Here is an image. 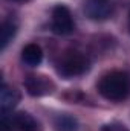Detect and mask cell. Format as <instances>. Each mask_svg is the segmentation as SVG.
<instances>
[{"label": "cell", "mask_w": 130, "mask_h": 131, "mask_svg": "<svg viewBox=\"0 0 130 131\" xmlns=\"http://www.w3.org/2000/svg\"><path fill=\"white\" fill-rule=\"evenodd\" d=\"M130 79L124 72H110L98 82V92L107 101H123L129 95Z\"/></svg>", "instance_id": "cell-1"}, {"label": "cell", "mask_w": 130, "mask_h": 131, "mask_svg": "<svg viewBox=\"0 0 130 131\" xmlns=\"http://www.w3.org/2000/svg\"><path fill=\"white\" fill-rule=\"evenodd\" d=\"M89 69V60L80 52H69L58 63V73L64 78L83 75Z\"/></svg>", "instance_id": "cell-2"}, {"label": "cell", "mask_w": 130, "mask_h": 131, "mask_svg": "<svg viewBox=\"0 0 130 131\" xmlns=\"http://www.w3.org/2000/svg\"><path fill=\"white\" fill-rule=\"evenodd\" d=\"M52 31L58 35H67L73 31V20L70 15V11L63 6L58 5L54 8L52 12Z\"/></svg>", "instance_id": "cell-3"}, {"label": "cell", "mask_w": 130, "mask_h": 131, "mask_svg": "<svg viewBox=\"0 0 130 131\" xmlns=\"http://www.w3.org/2000/svg\"><path fill=\"white\" fill-rule=\"evenodd\" d=\"M25 87L31 96H44L51 95L55 89L54 82L46 76H28L25 81Z\"/></svg>", "instance_id": "cell-4"}, {"label": "cell", "mask_w": 130, "mask_h": 131, "mask_svg": "<svg viewBox=\"0 0 130 131\" xmlns=\"http://www.w3.org/2000/svg\"><path fill=\"white\" fill-rule=\"evenodd\" d=\"M84 12L92 20H106L112 14V5L107 0H87Z\"/></svg>", "instance_id": "cell-5"}, {"label": "cell", "mask_w": 130, "mask_h": 131, "mask_svg": "<svg viewBox=\"0 0 130 131\" xmlns=\"http://www.w3.org/2000/svg\"><path fill=\"white\" fill-rule=\"evenodd\" d=\"M20 102V93L8 85H2L0 90V108H2V114L5 116L8 111H11L12 108H15V105Z\"/></svg>", "instance_id": "cell-6"}, {"label": "cell", "mask_w": 130, "mask_h": 131, "mask_svg": "<svg viewBox=\"0 0 130 131\" xmlns=\"http://www.w3.org/2000/svg\"><path fill=\"white\" fill-rule=\"evenodd\" d=\"M12 124L20 131H40L38 122L28 113H17V114H14Z\"/></svg>", "instance_id": "cell-7"}, {"label": "cell", "mask_w": 130, "mask_h": 131, "mask_svg": "<svg viewBox=\"0 0 130 131\" xmlns=\"http://www.w3.org/2000/svg\"><path fill=\"white\" fill-rule=\"evenodd\" d=\"M22 58H23V61L26 63L28 66H38L41 63V60H43V52H41V49H40V46H37V44H28L25 49H23V52H22Z\"/></svg>", "instance_id": "cell-8"}, {"label": "cell", "mask_w": 130, "mask_h": 131, "mask_svg": "<svg viewBox=\"0 0 130 131\" xmlns=\"http://www.w3.org/2000/svg\"><path fill=\"white\" fill-rule=\"evenodd\" d=\"M15 32H17V25L12 23L11 20H6L2 23V29H0V49L2 50L6 49L9 41H12Z\"/></svg>", "instance_id": "cell-9"}, {"label": "cell", "mask_w": 130, "mask_h": 131, "mask_svg": "<svg viewBox=\"0 0 130 131\" xmlns=\"http://www.w3.org/2000/svg\"><path fill=\"white\" fill-rule=\"evenodd\" d=\"M54 125H55L57 131H77V128H78L77 121L72 116H67V114L57 116L55 121H54Z\"/></svg>", "instance_id": "cell-10"}, {"label": "cell", "mask_w": 130, "mask_h": 131, "mask_svg": "<svg viewBox=\"0 0 130 131\" xmlns=\"http://www.w3.org/2000/svg\"><path fill=\"white\" fill-rule=\"evenodd\" d=\"M2 131H8V127H6V124H3V130Z\"/></svg>", "instance_id": "cell-11"}, {"label": "cell", "mask_w": 130, "mask_h": 131, "mask_svg": "<svg viewBox=\"0 0 130 131\" xmlns=\"http://www.w3.org/2000/svg\"><path fill=\"white\" fill-rule=\"evenodd\" d=\"M14 2H29V0H14Z\"/></svg>", "instance_id": "cell-12"}]
</instances>
